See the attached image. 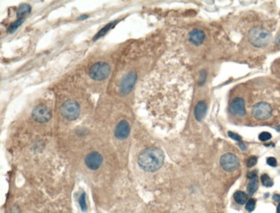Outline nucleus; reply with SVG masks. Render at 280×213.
Wrapping results in <instances>:
<instances>
[{
    "label": "nucleus",
    "instance_id": "5",
    "mask_svg": "<svg viewBox=\"0 0 280 213\" xmlns=\"http://www.w3.org/2000/svg\"><path fill=\"white\" fill-rule=\"evenodd\" d=\"M253 115L259 120H266L272 115V106L266 102H259L253 107Z\"/></svg>",
    "mask_w": 280,
    "mask_h": 213
},
{
    "label": "nucleus",
    "instance_id": "22",
    "mask_svg": "<svg viewBox=\"0 0 280 213\" xmlns=\"http://www.w3.org/2000/svg\"><path fill=\"white\" fill-rule=\"evenodd\" d=\"M257 161H258V159H257L256 156H250L247 161V166L248 168H253V166L256 165Z\"/></svg>",
    "mask_w": 280,
    "mask_h": 213
},
{
    "label": "nucleus",
    "instance_id": "3",
    "mask_svg": "<svg viewBox=\"0 0 280 213\" xmlns=\"http://www.w3.org/2000/svg\"><path fill=\"white\" fill-rule=\"evenodd\" d=\"M110 73V68L104 62H97L90 68L89 76L97 81H102L107 78Z\"/></svg>",
    "mask_w": 280,
    "mask_h": 213
},
{
    "label": "nucleus",
    "instance_id": "30",
    "mask_svg": "<svg viewBox=\"0 0 280 213\" xmlns=\"http://www.w3.org/2000/svg\"><path fill=\"white\" fill-rule=\"evenodd\" d=\"M84 18H87V16H83V17H79V19L81 20V19H84Z\"/></svg>",
    "mask_w": 280,
    "mask_h": 213
},
{
    "label": "nucleus",
    "instance_id": "24",
    "mask_svg": "<svg viewBox=\"0 0 280 213\" xmlns=\"http://www.w3.org/2000/svg\"><path fill=\"white\" fill-rule=\"evenodd\" d=\"M266 162L267 164L272 167H276L277 166V160L275 159L274 157H268L266 160Z\"/></svg>",
    "mask_w": 280,
    "mask_h": 213
},
{
    "label": "nucleus",
    "instance_id": "19",
    "mask_svg": "<svg viewBox=\"0 0 280 213\" xmlns=\"http://www.w3.org/2000/svg\"><path fill=\"white\" fill-rule=\"evenodd\" d=\"M112 25H113V23H110V24H108V25H106V26H105V27H104V28H103V29L100 30V31H99V32H98V33L97 34V36H96L95 38H93V40H97V39H98V38H99L100 36H103V35H104V34H105V33L107 32L108 30L110 29H111Z\"/></svg>",
    "mask_w": 280,
    "mask_h": 213
},
{
    "label": "nucleus",
    "instance_id": "16",
    "mask_svg": "<svg viewBox=\"0 0 280 213\" xmlns=\"http://www.w3.org/2000/svg\"><path fill=\"white\" fill-rule=\"evenodd\" d=\"M31 11V8H30V6L29 5H21L19 6V8H18V17H19L21 19L22 17H24L25 15H27V14H29Z\"/></svg>",
    "mask_w": 280,
    "mask_h": 213
},
{
    "label": "nucleus",
    "instance_id": "10",
    "mask_svg": "<svg viewBox=\"0 0 280 213\" xmlns=\"http://www.w3.org/2000/svg\"><path fill=\"white\" fill-rule=\"evenodd\" d=\"M130 127L126 120H122L117 124L115 129V137L117 139H125L129 135Z\"/></svg>",
    "mask_w": 280,
    "mask_h": 213
},
{
    "label": "nucleus",
    "instance_id": "6",
    "mask_svg": "<svg viewBox=\"0 0 280 213\" xmlns=\"http://www.w3.org/2000/svg\"><path fill=\"white\" fill-rule=\"evenodd\" d=\"M220 164L225 171L232 172L239 167V160L234 154L227 153L221 157Z\"/></svg>",
    "mask_w": 280,
    "mask_h": 213
},
{
    "label": "nucleus",
    "instance_id": "2",
    "mask_svg": "<svg viewBox=\"0 0 280 213\" xmlns=\"http://www.w3.org/2000/svg\"><path fill=\"white\" fill-rule=\"evenodd\" d=\"M248 39H249V42L254 47L264 48V47H266L270 43L272 36L267 30L260 29V28H256V29H253L249 32Z\"/></svg>",
    "mask_w": 280,
    "mask_h": 213
},
{
    "label": "nucleus",
    "instance_id": "27",
    "mask_svg": "<svg viewBox=\"0 0 280 213\" xmlns=\"http://www.w3.org/2000/svg\"><path fill=\"white\" fill-rule=\"evenodd\" d=\"M276 42H277V44H278V45H280V34L278 36V37H277V39H276Z\"/></svg>",
    "mask_w": 280,
    "mask_h": 213
},
{
    "label": "nucleus",
    "instance_id": "7",
    "mask_svg": "<svg viewBox=\"0 0 280 213\" xmlns=\"http://www.w3.org/2000/svg\"><path fill=\"white\" fill-rule=\"evenodd\" d=\"M32 118L38 123H45L51 119V112L46 106L38 105L32 111Z\"/></svg>",
    "mask_w": 280,
    "mask_h": 213
},
{
    "label": "nucleus",
    "instance_id": "14",
    "mask_svg": "<svg viewBox=\"0 0 280 213\" xmlns=\"http://www.w3.org/2000/svg\"><path fill=\"white\" fill-rule=\"evenodd\" d=\"M234 199L240 205H244L245 203L247 202V196L243 192L237 191L234 194Z\"/></svg>",
    "mask_w": 280,
    "mask_h": 213
},
{
    "label": "nucleus",
    "instance_id": "1",
    "mask_svg": "<svg viewBox=\"0 0 280 213\" xmlns=\"http://www.w3.org/2000/svg\"><path fill=\"white\" fill-rule=\"evenodd\" d=\"M164 154L160 149L148 148L143 150L139 156L138 163L143 170L154 172L161 168L164 163Z\"/></svg>",
    "mask_w": 280,
    "mask_h": 213
},
{
    "label": "nucleus",
    "instance_id": "28",
    "mask_svg": "<svg viewBox=\"0 0 280 213\" xmlns=\"http://www.w3.org/2000/svg\"><path fill=\"white\" fill-rule=\"evenodd\" d=\"M239 145H240V147L242 149V150H245V149H246V146L244 145V144H242V143H240Z\"/></svg>",
    "mask_w": 280,
    "mask_h": 213
},
{
    "label": "nucleus",
    "instance_id": "25",
    "mask_svg": "<svg viewBox=\"0 0 280 213\" xmlns=\"http://www.w3.org/2000/svg\"><path fill=\"white\" fill-rule=\"evenodd\" d=\"M228 136L230 137L232 139L234 140H236V141H240V139H241V137L238 135V134H236V133H234V132H231V131H229L228 132Z\"/></svg>",
    "mask_w": 280,
    "mask_h": 213
},
{
    "label": "nucleus",
    "instance_id": "12",
    "mask_svg": "<svg viewBox=\"0 0 280 213\" xmlns=\"http://www.w3.org/2000/svg\"><path fill=\"white\" fill-rule=\"evenodd\" d=\"M204 38H205V35L202 30L199 29H194L192 30L189 36V40L190 42L196 45V46H199L201 45L204 41Z\"/></svg>",
    "mask_w": 280,
    "mask_h": 213
},
{
    "label": "nucleus",
    "instance_id": "4",
    "mask_svg": "<svg viewBox=\"0 0 280 213\" xmlns=\"http://www.w3.org/2000/svg\"><path fill=\"white\" fill-rule=\"evenodd\" d=\"M60 113L67 120H74L78 117L80 108L76 101H67L64 102L60 108Z\"/></svg>",
    "mask_w": 280,
    "mask_h": 213
},
{
    "label": "nucleus",
    "instance_id": "29",
    "mask_svg": "<svg viewBox=\"0 0 280 213\" xmlns=\"http://www.w3.org/2000/svg\"><path fill=\"white\" fill-rule=\"evenodd\" d=\"M277 213H280V203H279V205H278V209H277Z\"/></svg>",
    "mask_w": 280,
    "mask_h": 213
},
{
    "label": "nucleus",
    "instance_id": "21",
    "mask_svg": "<svg viewBox=\"0 0 280 213\" xmlns=\"http://www.w3.org/2000/svg\"><path fill=\"white\" fill-rule=\"evenodd\" d=\"M254 208H255V200L253 199H249L247 203V205H246V209H247V211H253V210H254Z\"/></svg>",
    "mask_w": 280,
    "mask_h": 213
},
{
    "label": "nucleus",
    "instance_id": "15",
    "mask_svg": "<svg viewBox=\"0 0 280 213\" xmlns=\"http://www.w3.org/2000/svg\"><path fill=\"white\" fill-rule=\"evenodd\" d=\"M257 189H258V180H257V177H254L251 179L250 182L247 186V193L249 195H253Z\"/></svg>",
    "mask_w": 280,
    "mask_h": 213
},
{
    "label": "nucleus",
    "instance_id": "8",
    "mask_svg": "<svg viewBox=\"0 0 280 213\" xmlns=\"http://www.w3.org/2000/svg\"><path fill=\"white\" fill-rule=\"evenodd\" d=\"M103 162V157L97 152H92L85 157V164L91 170L99 168Z\"/></svg>",
    "mask_w": 280,
    "mask_h": 213
},
{
    "label": "nucleus",
    "instance_id": "26",
    "mask_svg": "<svg viewBox=\"0 0 280 213\" xmlns=\"http://www.w3.org/2000/svg\"><path fill=\"white\" fill-rule=\"evenodd\" d=\"M273 199H274L275 201L280 202V195H278V194H275V195H273Z\"/></svg>",
    "mask_w": 280,
    "mask_h": 213
},
{
    "label": "nucleus",
    "instance_id": "17",
    "mask_svg": "<svg viewBox=\"0 0 280 213\" xmlns=\"http://www.w3.org/2000/svg\"><path fill=\"white\" fill-rule=\"evenodd\" d=\"M261 181H262L263 185H264L265 187H271L273 186V181H272V180L269 177L267 174H263L262 176H261Z\"/></svg>",
    "mask_w": 280,
    "mask_h": 213
},
{
    "label": "nucleus",
    "instance_id": "18",
    "mask_svg": "<svg viewBox=\"0 0 280 213\" xmlns=\"http://www.w3.org/2000/svg\"><path fill=\"white\" fill-rule=\"evenodd\" d=\"M23 23H24V18H21V19L17 20V21H16L15 23H13L11 25V27L9 28V32H10V33H13V32L17 29L18 27Z\"/></svg>",
    "mask_w": 280,
    "mask_h": 213
},
{
    "label": "nucleus",
    "instance_id": "23",
    "mask_svg": "<svg viewBox=\"0 0 280 213\" xmlns=\"http://www.w3.org/2000/svg\"><path fill=\"white\" fill-rule=\"evenodd\" d=\"M259 140H261V141H266V140H269L271 137H272V135H271V133H269V132H266V131H264V132H261L260 134H259Z\"/></svg>",
    "mask_w": 280,
    "mask_h": 213
},
{
    "label": "nucleus",
    "instance_id": "20",
    "mask_svg": "<svg viewBox=\"0 0 280 213\" xmlns=\"http://www.w3.org/2000/svg\"><path fill=\"white\" fill-rule=\"evenodd\" d=\"M78 202H79V205H80V207L82 209V211H85L86 209H87V206H86V203H85V194L84 193L79 197Z\"/></svg>",
    "mask_w": 280,
    "mask_h": 213
},
{
    "label": "nucleus",
    "instance_id": "9",
    "mask_svg": "<svg viewBox=\"0 0 280 213\" xmlns=\"http://www.w3.org/2000/svg\"><path fill=\"white\" fill-rule=\"evenodd\" d=\"M136 80V74L135 72H130L122 79L121 83V92L122 94H128L131 91L132 88Z\"/></svg>",
    "mask_w": 280,
    "mask_h": 213
},
{
    "label": "nucleus",
    "instance_id": "13",
    "mask_svg": "<svg viewBox=\"0 0 280 213\" xmlns=\"http://www.w3.org/2000/svg\"><path fill=\"white\" fill-rule=\"evenodd\" d=\"M206 110H207V106L206 103L204 101H200L197 104V106L195 107V117L197 121H201L204 118L205 114H206Z\"/></svg>",
    "mask_w": 280,
    "mask_h": 213
},
{
    "label": "nucleus",
    "instance_id": "11",
    "mask_svg": "<svg viewBox=\"0 0 280 213\" xmlns=\"http://www.w3.org/2000/svg\"><path fill=\"white\" fill-rule=\"evenodd\" d=\"M230 110L235 115H240V116L244 115L246 113L244 100L241 98L234 99L230 105Z\"/></svg>",
    "mask_w": 280,
    "mask_h": 213
}]
</instances>
